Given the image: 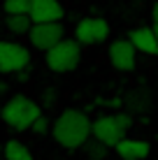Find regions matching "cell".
Listing matches in <instances>:
<instances>
[{
  "label": "cell",
  "mask_w": 158,
  "mask_h": 160,
  "mask_svg": "<svg viewBox=\"0 0 158 160\" xmlns=\"http://www.w3.org/2000/svg\"><path fill=\"white\" fill-rule=\"evenodd\" d=\"M51 132H54V139L63 148L74 151V148H81L91 139V135H93V123H91V118L86 116L84 112H79V109H65L61 116L56 118Z\"/></svg>",
  "instance_id": "1"
},
{
  "label": "cell",
  "mask_w": 158,
  "mask_h": 160,
  "mask_svg": "<svg viewBox=\"0 0 158 160\" xmlns=\"http://www.w3.org/2000/svg\"><path fill=\"white\" fill-rule=\"evenodd\" d=\"M40 116H42L40 104L35 100H30V98H26V95L9 98V100L5 102V107H3V121L16 132L30 130L33 123H35Z\"/></svg>",
  "instance_id": "2"
},
{
  "label": "cell",
  "mask_w": 158,
  "mask_h": 160,
  "mask_svg": "<svg viewBox=\"0 0 158 160\" xmlns=\"http://www.w3.org/2000/svg\"><path fill=\"white\" fill-rule=\"evenodd\" d=\"M81 60V42L74 40H61L56 47H51L47 51V68L51 72H72Z\"/></svg>",
  "instance_id": "3"
},
{
  "label": "cell",
  "mask_w": 158,
  "mask_h": 160,
  "mask_svg": "<svg viewBox=\"0 0 158 160\" xmlns=\"http://www.w3.org/2000/svg\"><path fill=\"white\" fill-rule=\"evenodd\" d=\"M28 65H30V51L23 44L0 42V72L3 74L23 72Z\"/></svg>",
  "instance_id": "4"
},
{
  "label": "cell",
  "mask_w": 158,
  "mask_h": 160,
  "mask_svg": "<svg viewBox=\"0 0 158 160\" xmlns=\"http://www.w3.org/2000/svg\"><path fill=\"white\" fill-rule=\"evenodd\" d=\"M28 40L35 49L40 51H49L56 47L61 40H65V28L61 21H47V23H35L28 32Z\"/></svg>",
  "instance_id": "5"
},
{
  "label": "cell",
  "mask_w": 158,
  "mask_h": 160,
  "mask_svg": "<svg viewBox=\"0 0 158 160\" xmlns=\"http://www.w3.org/2000/svg\"><path fill=\"white\" fill-rule=\"evenodd\" d=\"M74 37L81 44H100L110 37V23L100 16H86L74 26Z\"/></svg>",
  "instance_id": "6"
},
{
  "label": "cell",
  "mask_w": 158,
  "mask_h": 160,
  "mask_svg": "<svg viewBox=\"0 0 158 160\" xmlns=\"http://www.w3.org/2000/svg\"><path fill=\"white\" fill-rule=\"evenodd\" d=\"M93 137L100 142H105L107 146H116L119 142L126 137V128L119 123V116L116 114H105V116L95 118L93 121Z\"/></svg>",
  "instance_id": "7"
},
{
  "label": "cell",
  "mask_w": 158,
  "mask_h": 160,
  "mask_svg": "<svg viewBox=\"0 0 158 160\" xmlns=\"http://www.w3.org/2000/svg\"><path fill=\"white\" fill-rule=\"evenodd\" d=\"M135 53H137V49L130 42V37L128 40H114L110 44V60L121 72H130L135 68Z\"/></svg>",
  "instance_id": "8"
},
{
  "label": "cell",
  "mask_w": 158,
  "mask_h": 160,
  "mask_svg": "<svg viewBox=\"0 0 158 160\" xmlns=\"http://www.w3.org/2000/svg\"><path fill=\"white\" fill-rule=\"evenodd\" d=\"M30 16L35 23H47V21H61L65 16V9L58 0H33Z\"/></svg>",
  "instance_id": "9"
},
{
  "label": "cell",
  "mask_w": 158,
  "mask_h": 160,
  "mask_svg": "<svg viewBox=\"0 0 158 160\" xmlns=\"http://www.w3.org/2000/svg\"><path fill=\"white\" fill-rule=\"evenodd\" d=\"M114 148H116V156L121 160H144L146 156H149V151H151L149 142H144V139H130V137H123Z\"/></svg>",
  "instance_id": "10"
},
{
  "label": "cell",
  "mask_w": 158,
  "mask_h": 160,
  "mask_svg": "<svg viewBox=\"0 0 158 160\" xmlns=\"http://www.w3.org/2000/svg\"><path fill=\"white\" fill-rule=\"evenodd\" d=\"M130 42L135 44V49L137 51L146 53V56H154V53H158V37H156V30L154 26H142V28H135L130 30Z\"/></svg>",
  "instance_id": "11"
},
{
  "label": "cell",
  "mask_w": 158,
  "mask_h": 160,
  "mask_svg": "<svg viewBox=\"0 0 158 160\" xmlns=\"http://www.w3.org/2000/svg\"><path fill=\"white\" fill-rule=\"evenodd\" d=\"M5 26H7V30L14 32V35H28L30 28L35 26V21H33L30 14H7Z\"/></svg>",
  "instance_id": "12"
},
{
  "label": "cell",
  "mask_w": 158,
  "mask_h": 160,
  "mask_svg": "<svg viewBox=\"0 0 158 160\" xmlns=\"http://www.w3.org/2000/svg\"><path fill=\"white\" fill-rule=\"evenodd\" d=\"M126 104L130 112H146V109L151 107V95L146 91H130L128 98H126Z\"/></svg>",
  "instance_id": "13"
},
{
  "label": "cell",
  "mask_w": 158,
  "mask_h": 160,
  "mask_svg": "<svg viewBox=\"0 0 158 160\" xmlns=\"http://www.w3.org/2000/svg\"><path fill=\"white\" fill-rule=\"evenodd\" d=\"M81 148H84V160H105L110 146H107L105 142H100V139L93 137V139H89Z\"/></svg>",
  "instance_id": "14"
},
{
  "label": "cell",
  "mask_w": 158,
  "mask_h": 160,
  "mask_svg": "<svg viewBox=\"0 0 158 160\" xmlns=\"http://www.w3.org/2000/svg\"><path fill=\"white\" fill-rule=\"evenodd\" d=\"M26 156H30L28 146L21 144L19 139H9L5 144V160H23Z\"/></svg>",
  "instance_id": "15"
},
{
  "label": "cell",
  "mask_w": 158,
  "mask_h": 160,
  "mask_svg": "<svg viewBox=\"0 0 158 160\" xmlns=\"http://www.w3.org/2000/svg\"><path fill=\"white\" fill-rule=\"evenodd\" d=\"M33 0H5V12L7 14H30Z\"/></svg>",
  "instance_id": "16"
},
{
  "label": "cell",
  "mask_w": 158,
  "mask_h": 160,
  "mask_svg": "<svg viewBox=\"0 0 158 160\" xmlns=\"http://www.w3.org/2000/svg\"><path fill=\"white\" fill-rule=\"evenodd\" d=\"M30 130L35 132V135H47V132H49V118H47V116H40L35 123H33Z\"/></svg>",
  "instance_id": "17"
},
{
  "label": "cell",
  "mask_w": 158,
  "mask_h": 160,
  "mask_svg": "<svg viewBox=\"0 0 158 160\" xmlns=\"http://www.w3.org/2000/svg\"><path fill=\"white\" fill-rule=\"evenodd\" d=\"M116 116H119V123H121L126 130L133 125V116H130V114H116Z\"/></svg>",
  "instance_id": "18"
},
{
  "label": "cell",
  "mask_w": 158,
  "mask_h": 160,
  "mask_svg": "<svg viewBox=\"0 0 158 160\" xmlns=\"http://www.w3.org/2000/svg\"><path fill=\"white\" fill-rule=\"evenodd\" d=\"M151 19H154V23H158V2L154 5V9H151Z\"/></svg>",
  "instance_id": "19"
},
{
  "label": "cell",
  "mask_w": 158,
  "mask_h": 160,
  "mask_svg": "<svg viewBox=\"0 0 158 160\" xmlns=\"http://www.w3.org/2000/svg\"><path fill=\"white\" fill-rule=\"evenodd\" d=\"M154 30H156V37H158V23H154Z\"/></svg>",
  "instance_id": "20"
},
{
  "label": "cell",
  "mask_w": 158,
  "mask_h": 160,
  "mask_svg": "<svg viewBox=\"0 0 158 160\" xmlns=\"http://www.w3.org/2000/svg\"><path fill=\"white\" fill-rule=\"evenodd\" d=\"M23 160H33V156H26V158H23Z\"/></svg>",
  "instance_id": "21"
},
{
  "label": "cell",
  "mask_w": 158,
  "mask_h": 160,
  "mask_svg": "<svg viewBox=\"0 0 158 160\" xmlns=\"http://www.w3.org/2000/svg\"><path fill=\"white\" fill-rule=\"evenodd\" d=\"M156 56H158V53H156Z\"/></svg>",
  "instance_id": "22"
}]
</instances>
